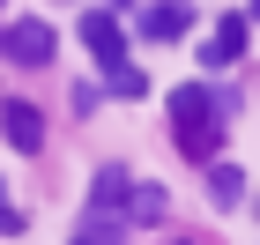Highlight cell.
Wrapping results in <instances>:
<instances>
[{"label":"cell","mask_w":260,"mask_h":245,"mask_svg":"<svg viewBox=\"0 0 260 245\" xmlns=\"http://www.w3.org/2000/svg\"><path fill=\"white\" fill-rule=\"evenodd\" d=\"M245 38H253V22H245V15H223V22H216V38L201 45V67H231V60L245 52Z\"/></svg>","instance_id":"cell-4"},{"label":"cell","mask_w":260,"mask_h":245,"mask_svg":"<svg viewBox=\"0 0 260 245\" xmlns=\"http://www.w3.org/2000/svg\"><path fill=\"white\" fill-rule=\"evenodd\" d=\"M0 134L22 149V156H38L45 149V119H38V104H22V97H8L0 104Z\"/></svg>","instance_id":"cell-3"},{"label":"cell","mask_w":260,"mask_h":245,"mask_svg":"<svg viewBox=\"0 0 260 245\" xmlns=\"http://www.w3.org/2000/svg\"><path fill=\"white\" fill-rule=\"evenodd\" d=\"M0 52H8V60H22V67H45V60H52V22H38V15L0 22Z\"/></svg>","instance_id":"cell-2"},{"label":"cell","mask_w":260,"mask_h":245,"mask_svg":"<svg viewBox=\"0 0 260 245\" xmlns=\"http://www.w3.org/2000/svg\"><path fill=\"white\" fill-rule=\"evenodd\" d=\"M208 186H216V201H223V208H231V201H238V193H245V179H238V171H231V163H216V179H208Z\"/></svg>","instance_id":"cell-8"},{"label":"cell","mask_w":260,"mask_h":245,"mask_svg":"<svg viewBox=\"0 0 260 245\" xmlns=\"http://www.w3.org/2000/svg\"><path fill=\"white\" fill-rule=\"evenodd\" d=\"M179 30H193V0H156L141 15V38H179Z\"/></svg>","instance_id":"cell-5"},{"label":"cell","mask_w":260,"mask_h":245,"mask_svg":"<svg viewBox=\"0 0 260 245\" xmlns=\"http://www.w3.org/2000/svg\"><path fill=\"white\" fill-rule=\"evenodd\" d=\"M119 201H126V171L104 163V171H97V208H119Z\"/></svg>","instance_id":"cell-7"},{"label":"cell","mask_w":260,"mask_h":245,"mask_svg":"<svg viewBox=\"0 0 260 245\" xmlns=\"http://www.w3.org/2000/svg\"><path fill=\"white\" fill-rule=\"evenodd\" d=\"M245 22H260V0H253V8H245Z\"/></svg>","instance_id":"cell-11"},{"label":"cell","mask_w":260,"mask_h":245,"mask_svg":"<svg viewBox=\"0 0 260 245\" xmlns=\"http://www.w3.org/2000/svg\"><path fill=\"white\" fill-rule=\"evenodd\" d=\"M126 216H134V223H156V216H164V193H156V186H126Z\"/></svg>","instance_id":"cell-6"},{"label":"cell","mask_w":260,"mask_h":245,"mask_svg":"<svg viewBox=\"0 0 260 245\" xmlns=\"http://www.w3.org/2000/svg\"><path fill=\"white\" fill-rule=\"evenodd\" d=\"M15 223H22V216L8 208V186H0V230H15Z\"/></svg>","instance_id":"cell-10"},{"label":"cell","mask_w":260,"mask_h":245,"mask_svg":"<svg viewBox=\"0 0 260 245\" xmlns=\"http://www.w3.org/2000/svg\"><path fill=\"white\" fill-rule=\"evenodd\" d=\"M112 238H119L112 223H89V230H75V245H112Z\"/></svg>","instance_id":"cell-9"},{"label":"cell","mask_w":260,"mask_h":245,"mask_svg":"<svg viewBox=\"0 0 260 245\" xmlns=\"http://www.w3.org/2000/svg\"><path fill=\"white\" fill-rule=\"evenodd\" d=\"M171 112H179V142L193 149V156H208L216 134H223V97L201 89V82H179V89H171Z\"/></svg>","instance_id":"cell-1"}]
</instances>
